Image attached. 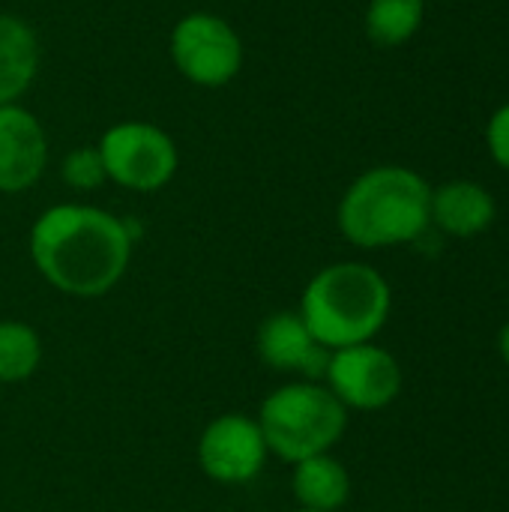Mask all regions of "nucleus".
<instances>
[{
  "mask_svg": "<svg viewBox=\"0 0 509 512\" xmlns=\"http://www.w3.org/2000/svg\"><path fill=\"white\" fill-rule=\"evenodd\" d=\"M48 168V135L42 120L21 102L0 105V192L33 189Z\"/></svg>",
  "mask_w": 509,
  "mask_h": 512,
  "instance_id": "1a4fd4ad",
  "label": "nucleus"
},
{
  "mask_svg": "<svg viewBox=\"0 0 509 512\" xmlns=\"http://www.w3.org/2000/svg\"><path fill=\"white\" fill-rule=\"evenodd\" d=\"M60 177L69 189L75 192H93L99 189L102 183H108L105 177V165L99 159V150L96 144L93 147H78V150H69L60 162Z\"/></svg>",
  "mask_w": 509,
  "mask_h": 512,
  "instance_id": "dca6fc26",
  "label": "nucleus"
},
{
  "mask_svg": "<svg viewBox=\"0 0 509 512\" xmlns=\"http://www.w3.org/2000/svg\"><path fill=\"white\" fill-rule=\"evenodd\" d=\"M174 69L195 87H225L246 63V45L237 27L207 9L186 12L168 36Z\"/></svg>",
  "mask_w": 509,
  "mask_h": 512,
  "instance_id": "423d86ee",
  "label": "nucleus"
},
{
  "mask_svg": "<svg viewBox=\"0 0 509 512\" xmlns=\"http://www.w3.org/2000/svg\"><path fill=\"white\" fill-rule=\"evenodd\" d=\"M135 246L132 222L93 204H54L30 228L27 249L39 276L60 294L93 300L120 285Z\"/></svg>",
  "mask_w": 509,
  "mask_h": 512,
  "instance_id": "f257e3e1",
  "label": "nucleus"
},
{
  "mask_svg": "<svg viewBox=\"0 0 509 512\" xmlns=\"http://www.w3.org/2000/svg\"><path fill=\"white\" fill-rule=\"evenodd\" d=\"M267 453L282 462H303L330 453L348 426V408L318 381H297L273 390L258 411Z\"/></svg>",
  "mask_w": 509,
  "mask_h": 512,
  "instance_id": "20e7f679",
  "label": "nucleus"
},
{
  "mask_svg": "<svg viewBox=\"0 0 509 512\" xmlns=\"http://www.w3.org/2000/svg\"><path fill=\"white\" fill-rule=\"evenodd\" d=\"M291 489H294L300 510L336 512L348 504L351 477L339 459H333L330 453H321L294 465Z\"/></svg>",
  "mask_w": 509,
  "mask_h": 512,
  "instance_id": "ddd939ff",
  "label": "nucleus"
},
{
  "mask_svg": "<svg viewBox=\"0 0 509 512\" xmlns=\"http://www.w3.org/2000/svg\"><path fill=\"white\" fill-rule=\"evenodd\" d=\"M297 512H315V510H297Z\"/></svg>",
  "mask_w": 509,
  "mask_h": 512,
  "instance_id": "6ab92c4d",
  "label": "nucleus"
},
{
  "mask_svg": "<svg viewBox=\"0 0 509 512\" xmlns=\"http://www.w3.org/2000/svg\"><path fill=\"white\" fill-rule=\"evenodd\" d=\"M96 150L105 177L129 192H159L180 168L177 141L147 120H120L108 126L96 141Z\"/></svg>",
  "mask_w": 509,
  "mask_h": 512,
  "instance_id": "39448f33",
  "label": "nucleus"
},
{
  "mask_svg": "<svg viewBox=\"0 0 509 512\" xmlns=\"http://www.w3.org/2000/svg\"><path fill=\"white\" fill-rule=\"evenodd\" d=\"M426 15L423 0H369L363 27L378 48H399L417 36Z\"/></svg>",
  "mask_w": 509,
  "mask_h": 512,
  "instance_id": "4468645a",
  "label": "nucleus"
},
{
  "mask_svg": "<svg viewBox=\"0 0 509 512\" xmlns=\"http://www.w3.org/2000/svg\"><path fill=\"white\" fill-rule=\"evenodd\" d=\"M432 186L405 165H375L342 195L336 222L348 243L360 249H390L414 243L432 225Z\"/></svg>",
  "mask_w": 509,
  "mask_h": 512,
  "instance_id": "f03ea898",
  "label": "nucleus"
},
{
  "mask_svg": "<svg viewBox=\"0 0 509 512\" xmlns=\"http://www.w3.org/2000/svg\"><path fill=\"white\" fill-rule=\"evenodd\" d=\"M498 348H501V357L509 363V324L501 330V336H498Z\"/></svg>",
  "mask_w": 509,
  "mask_h": 512,
  "instance_id": "a211bd4d",
  "label": "nucleus"
},
{
  "mask_svg": "<svg viewBox=\"0 0 509 512\" xmlns=\"http://www.w3.org/2000/svg\"><path fill=\"white\" fill-rule=\"evenodd\" d=\"M267 462V444L258 420L246 414H222L201 432L198 465L201 471L225 486L249 483Z\"/></svg>",
  "mask_w": 509,
  "mask_h": 512,
  "instance_id": "6e6552de",
  "label": "nucleus"
},
{
  "mask_svg": "<svg viewBox=\"0 0 509 512\" xmlns=\"http://www.w3.org/2000/svg\"><path fill=\"white\" fill-rule=\"evenodd\" d=\"M498 204L492 192L474 180H450L432 189L429 216L450 237H477L495 222Z\"/></svg>",
  "mask_w": 509,
  "mask_h": 512,
  "instance_id": "9b49d317",
  "label": "nucleus"
},
{
  "mask_svg": "<svg viewBox=\"0 0 509 512\" xmlns=\"http://www.w3.org/2000/svg\"><path fill=\"white\" fill-rule=\"evenodd\" d=\"M39 63L42 48L36 30L24 18L0 12V105L21 102L39 75Z\"/></svg>",
  "mask_w": 509,
  "mask_h": 512,
  "instance_id": "f8f14e48",
  "label": "nucleus"
},
{
  "mask_svg": "<svg viewBox=\"0 0 509 512\" xmlns=\"http://www.w3.org/2000/svg\"><path fill=\"white\" fill-rule=\"evenodd\" d=\"M42 363V342L24 321H0V384L27 381Z\"/></svg>",
  "mask_w": 509,
  "mask_h": 512,
  "instance_id": "2eb2a0df",
  "label": "nucleus"
},
{
  "mask_svg": "<svg viewBox=\"0 0 509 512\" xmlns=\"http://www.w3.org/2000/svg\"><path fill=\"white\" fill-rule=\"evenodd\" d=\"M255 348L264 366L273 372H294L306 381H318L327 372L330 351L312 336L300 312H273L261 321Z\"/></svg>",
  "mask_w": 509,
  "mask_h": 512,
  "instance_id": "9d476101",
  "label": "nucleus"
},
{
  "mask_svg": "<svg viewBox=\"0 0 509 512\" xmlns=\"http://www.w3.org/2000/svg\"><path fill=\"white\" fill-rule=\"evenodd\" d=\"M486 147H489V153H492V159L509 171V102L507 105H501L492 117H489V123H486Z\"/></svg>",
  "mask_w": 509,
  "mask_h": 512,
  "instance_id": "f3484780",
  "label": "nucleus"
},
{
  "mask_svg": "<svg viewBox=\"0 0 509 512\" xmlns=\"http://www.w3.org/2000/svg\"><path fill=\"white\" fill-rule=\"evenodd\" d=\"M390 306V285L375 267L339 261L309 279L300 297V318L327 351H342L372 342L384 330Z\"/></svg>",
  "mask_w": 509,
  "mask_h": 512,
  "instance_id": "7ed1b4c3",
  "label": "nucleus"
},
{
  "mask_svg": "<svg viewBox=\"0 0 509 512\" xmlns=\"http://www.w3.org/2000/svg\"><path fill=\"white\" fill-rule=\"evenodd\" d=\"M324 378L327 390L354 411H381L402 393L399 360L372 342L330 351Z\"/></svg>",
  "mask_w": 509,
  "mask_h": 512,
  "instance_id": "0eeeda50",
  "label": "nucleus"
}]
</instances>
